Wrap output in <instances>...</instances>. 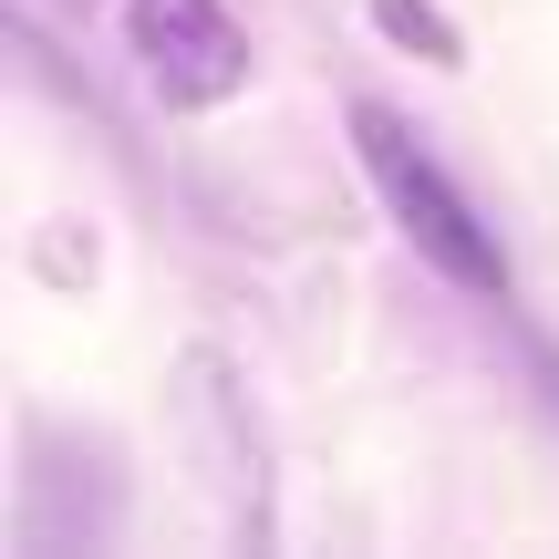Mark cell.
<instances>
[{"label":"cell","instance_id":"8992f818","mask_svg":"<svg viewBox=\"0 0 559 559\" xmlns=\"http://www.w3.org/2000/svg\"><path fill=\"white\" fill-rule=\"evenodd\" d=\"M498 321H508V342H519V373H528V394H539V415L559 425V332H539L519 300H498Z\"/></svg>","mask_w":559,"mask_h":559},{"label":"cell","instance_id":"6da1fadb","mask_svg":"<svg viewBox=\"0 0 559 559\" xmlns=\"http://www.w3.org/2000/svg\"><path fill=\"white\" fill-rule=\"evenodd\" d=\"M353 156H362V177H373V198L394 207V228L415 239V260L445 280V290H466V300H519V270H508V239H498V218H487L477 198H466L456 177L436 166V145L415 135L404 115H383V104H353Z\"/></svg>","mask_w":559,"mask_h":559},{"label":"cell","instance_id":"7a4b0ae2","mask_svg":"<svg viewBox=\"0 0 559 559\" xmlns=\"http://www.w3.org/2000/svg\"><path fill=\"white\" fill-rule=\"evenodd\" d=\"M124 539V445L104 425L41 415L11 477V549L21 559H104Z\"/></svg>","mask_w":559,"mask_h":559},{"label":"cell","instance_id":"3957f363","mask_svg":"<svg viewBox=\"0 0 559 559\" xmlns=\"http://www.w3.org/2000/svg\"><path fill=\"white\" fill-rule=\"evenodd\" d=\"M124 52L177 115L249 94V32L228 0H124Z\"/></svg>","mask_w":559,"mask_h":559},{"label":"cell","instance_id":"5b68a950","mask_svg":"<svg viewBox=\"0 0 559 559\" xmlns=\"http://www.w3.org/2000/svg\"><path fill=\"white\" fill-rule=\"evenodd\" d=\"M373 11V32L394 41V52H425V62H466V32L436 11V0H362Z\"/></svg>","mask_w":559,"mask_h":559},{"label":"cell","instance_id":"277c9868","mask_svg":"<svg viewBox=\"0 0 559 559\" xmlns=\"http://www.w3.org/2000/svg\"><path fill=\"white\" fill-rule=\"evenodd\" d=\"M177 404H187V436H198L218 498L260 528V508H270V445H260V415H249L239 373H228L218 353H187V362H177Z\"/></svg>","mask_w":559,"mask_h":559}]
</instances>
